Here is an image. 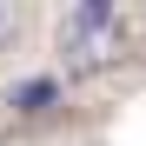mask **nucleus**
Masks as SVG:
<instances>
[{"instance_id":"1","label":"nucleus","mask_w":146,"mask_h":146,"mask_svg":"<svg viewBox=\"0 0 146 146\" xmlns=\"http://www.w3.org/2000/svg\"><path fill=\"white\" fill-rule=\"evenodd\" d=\"M60 53H66V73H100L126 53V33H119V13L106 0H86L60 20Z\"/></svg>"},{"instance_id":"2","label":"nucleus","mask_w":146,"mask_h":146,"mask_svg":"<svg viewBox=\"0 0 146 146\" xmlns=\"http://www.w3.org/2000/svg\"><path fill=\"white\" fill-rule=\"evenodd\" d=\"M53 100H60V86L46 80V73H40V80H20V86L7 93V106H13V113H46Z\"/></svg>"},{"instance_id":"3","label":"nucleus","mask_w":146,"mask_h":146,"mask_svg":"<svg viewBox=\"0 0 146 146\" xmlns=\"http://www.w3.org/2000/svg\"><path fill=\"white\" fill-rule=\"evenodd\" d=\"M20 33V7H7V0H0V40H13Z\"/></svg>"}]
</instances>
